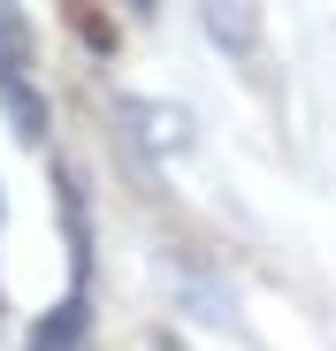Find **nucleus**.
<instances>
[{"mask_svg": "<svg viewBox=\"0 0 336 351\" xmlns=\"http://www.w3.org/2000/svg\"><path fill=\"white\" fill-rule=\"evenodd\" d=\"M0 99H8L16 138H46V99L31 84V31H23V16L8 0H0Z\"/></svg>", "mask_w": 336, "mask_h": 351, "instance_id": "1", "label": "nucleus"}, {"mask_svg": "<svg viewBox=\"0 0 336 351\" xmlns=\"http://www.w3.org/2000/svg\"><path fill=\"white\" fill-rule=\"evenodd\" d=\"M84 290H77V298H62V306H53L38 328H31V351H84Z\"/></svg>", "mask_w": 336, "mask_h": 351, "instance_id": "3", "label": "nucleus"}, {"mask_svg": "<svg viewBox=\"0 0 336 351\" xmlns=\"http://www.w3.org/2000/svg\"><path fill=\"white\" fill-rule=\"evenodd\" d=\"M199 23H206V38L230 53V62H260V16H252V0H199Z\"/></svg>", "mask_w": 336, "mask_h": 351, "instance_id": "2", "label": "nucleus"}]
</instances>
